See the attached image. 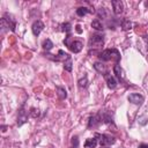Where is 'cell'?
Returning a JSON list of instances; mask_svg holds the SVG:
<instances>
[{
    "label": "cell",
    "mask_w": 148,
    "mask_h": 148,
    "mask_svg": "<svg viewBox=\"0 0 148 148\" xmlns=\"http://www.w3.org/2000/svg\"><path fill=\"white\" fill-rule=\"evenodd\" d=\"M91 27H92L94 29H96V30H99V31H102V30L104 29L102 22H101L98 18H96V20H94V21L91 22Z\"/></svg>",
    "instance_id": "ac0fdd59"
},
{
    "label": "cell",
    "mask_w": 148,
    "mask_h": 148,
    "mask_svg": "<svg viewBox=\"0 0 148 148\" xmlns=\"http://www.w3.org/2000/svg\"><path fill=\"white\" fill-rule=\"evenodd\" d=\"M43 29H44V23L42 21H39V20L35 21L32 23V25H31V30H32V34L35 36H38L43 31Z\"/></svg>",
    "instance_id": "52a82bcc"
},
{
    "label": "cell",
    "mask_w": 148,
    "mask_h": 148,
    "mask_svg": "<svg viewBox=\"0 0 148 148\" xmlns=\"http://www.w3.org/2000/svg\"><path fill=\"white\" fill-rule=\"evenodd\" d=\"M97 139V141L99 142V145L102 147H106V146H110V145H113L116 142V138L110 135V134H96L95 135Z\"/></svg>",
    "instance_id": "7a4b0ae2"
},
{
    "label": "cell",
    "mask_w": 148,
    "mask_h": 148,
    "mask_svg": "<svg viewBox=\"0 0 148 148\" xmlns=\"http://www.w3.org/2000/svg\"><path fill=\"white\" fill-rule=\"evenodd\" d=\"M1 28H2V30L7 28V29H10L12 31H15V21L12 17L7 18V16L5 15L1 18Z\"/></svg>",
    "instance_id": "5b68a950"
},
{
    "label": "cell",
    "mask_w": 148,
    "mask_h": 148,
    "mask_svg": "<svg viewBox=\"0 0 148 148\" xmlns=\"http://www.w3.org/2000/svg\"><path fill=\"white\" fill-rule=\"evenodd\" d=\"M94 67H95V69H96L97 72H99V73H105V71H106L105 65H103V64H101V62H95V64H94Z\"/></svg>",
    "instance_id": "44dd1931"
},
{
    "label": "cell",
    "mask_w": 148,
    "mask_h": 148,
    "mask_svg": "<svg viewBox=\"0 0 148 148\" xmlns=\"http://www.w3.org/2000/svg\"><path fill=\"white\" fill-rule=\"evenodd\" d=\"M76 32H77V34H81V32H82V30H81V27H80V25H76Z\"/></svg>",
    "instance_id": "484cf974"
},
{
    "label": "cell",
    "mask_w": 148,
    "mask_h": 148,
    "mask_svg": "<svg viewBox=\"0 0 148 148\" xmlns=\"http://www.w3.org/2000/svg\"><path fill=\"white\" fill-rule=\"evenodd\" d=\"M101 148H108V147H101Z\"/></svg>",
    "instance_id": "83f0119b"
},
{
    "label": "cell",
    "mask_w": 148,
    "mask_h": 148,
    "mask_svg": "<svg viewBox=\"0 0 148 148\" xmlns=\"http://www.w3.org/2000/svg\"><path fill=\"white\" fill-rule=\"evenodd\" d=\"M113 73H114L116 77H117L119 81H123V80H124V71H123V68H121L118 64H116V65L113 66Z\"/></svg>",
    "instance_id": "8fae6325"
},
{
    "label": "cell",
    "mask_w": 148,
    "mask_h": 148,
    "mask_svg": "<svg viewBox=\"0 0 148 148\" xmlns=\"http://www.w3.org/2000/svg\"><path fill=\"white\" fill-rule=\"evenodd\" d=\"M99 113H101V117H102L103 123H105V124H113L112 116H111V113H110V112L104 111V112H99Z\"/></svg>",
    "instance_id": "4fadbf2b"
},
{
    "label": "cell",
    "mask_w": 148,
    "mask_h": 148,
    "mask_svg": "<svg viewBox=\"0 0 148 148\" xmlns=\"http://www.w3.org/2000/svg\"><path fill=\"white\" fill-rule=\"evenodd\" d=\"M98 16L101 17H106V10H105V8H101L99 10H98Z\"/></svg>",
    "instance_id": "d4e9b609"
},
{
    "label": "cell",
    "mask_w": 148,
    "mask_h": 148,
    "mask_svg": "<svg viewBox=\"0 0 148 148\" xmlns=\"http://www.w3.org/2000/svg\"><path fill=\"white\" fill-rule=\"evenodd\" d=\"M30 113L28 111L24 110V108H21L20 111H18V114H17V125L18 126H22L24 123L28 121V116Z\"/></svg>",
    "instance_id": "8992f818"
},
{
    "label": "cell",
    "mask_w": 148,
    "mask_h": 148,
    "mask_svg": "<svg viewBox=\"0 0 148 148\" xmlns=\"http://www.w3.org/2000/svg\"><path fill=\"white\" fill-rule=\"evenodd\" d=\"M128 101H130L131 103L135 104V105H141V104L143 103L145 98H143V96L140 95V94H131V95L128 96Z\"/></svg>",
    "instance_id": "ba28073f"
},
{
    "label": "cell",
    "mask_w": 148,
    "mask_h": 148,
    "mask_svg": "<svg viewBox=\"0 0 148 148\" xmlns=\"http://www.w3.org/2000/svg\"><path fill=\"white\" fill-rule=\"evenodd\" d=\"M111 3L113 7V13L116 15H120L123 13V9H124V3L120 0H113Z\"/></svg>",
    "instance_id": "30bf717a"
},
{
    "label": "cell",
    "mask_w": 148,
    "mask_h": 148,
    "mask_svg": "<svg viewBox=\"0 0 148 148\" xmlns=\"http://www.w3.org/2000/svg\"><path fill=\"white\" fill-rule=\"evenodd\" d=\"M105 80H106L108 87H109L110 89H114V88L117 87V81H116V79H114L112 75H110V74H105Z\"/></svg>",
    "instance_id": "7c38bea8"
},
{
    "label": "cell",
    "mask_w": 148,
    "mask_h": 148,
    "mask_svg": "<svg viewBox=\"0 0 148 148\" xmlns=\"http://www.w3.org/2000/svg\"><path fill=\"white\" fill-rule=\"evenodd\" d=\"M60 30L61 31H65V32H69L71 30H72V24L71 23H68V22H66V23H62L61 25H60Z\"/></svg>",
    "instance_id": "7402d4cb"
},
{
    "label": "cell",
    "mask_w": 148,
    "mask_h": 148,
    "mask_svg": "<svg viewBox=\"0 0 148 148\" xmlns=\"http://www.w3.org/2000/svg\"><path fill=\"white\" fill-rule=\"evenodd\" d=\"M62 64H64V68H65V71H67V72H72V65H73V62H72V58H71V56H69Z\"/></svg>",
    "instance_id": "e0dca14e"
},
{
    "label": "cell",
    "mask_w": 148,
    "mask_h": 148,
    "mask_svg": "<svg viewBox=\"0 0 148 148\" xmlns=\"http://www.w3.org/2000/svg\"><path fill=\"white\" fill-rule=\"evenodd\" d=\"M57 95H58V97L60 99H65L67 97V91L62 87H57Z\"/></svg>",
    "instance_id": "2e32d148"
},
{
    "label": "cell",
    "mask_w": 148,
    "mask_h": 148,
    "mask_svg": "<svg viewBox=\"0 0 148 148\" xmlns=\"http://www.w3.org/2000/svg\"><path fill=\"white\" fill-rule=\"evenodd\" d=\"M102 123H103V120H102L101 113L90 116V117H89V120H88V128H95V127H98Z\"/></svg>",
    "instance_id": "277c9868"
},
{
    "label": "cell",
    "mask_w": 148,
    "mask_h": 148,
    "mask_svg": "<svg viewBox=\"0 0 148 148\" xmlns=\"http://www.w3.org/2000/svg\"><path fill=\"white\" fill-rule=\"evenodd\" d=\"M90 12H91V10H90L89 8H87V7H80V8L76 9V14H77L79 16H84V15L89 14Z\"/></svg>",
    "instance_id": "d6986e66"
},
{
    "label": "cell",
    "mask_w": 148,
    "mask_h": 148,
    "mask_svg": "<svg viewBox=\"0 0 148 148\" xmlns=\"http://www.w3.org/2000/svg\"><path fill=\"white\" fill-rule=\"evenodd\" d=\"M98 58L102 61H109V60H114L116 62H118L120 60V53L117 49H106L104 51H102L98 56Z\"/></svg>",
    "instance_id": "6da1fadb"
},
{
    "label": "cell",
    "mask_w": 148,
    "mask_h": 148,
    "mask_svg": "<svg viewBox=\"0 0 148 148\" xmlns=\"http://www.w3.org/2000/svg\"><path fill=\"white\" fill-rule=\"evenodd\" d=\"M67 47H68L72 52H74V53H79V52L82 50L83 44H82L80 40H74V42L69 43V44L67 45Z\"/></svg>",
    "instance_id": "9c48e42d"
},
{
    "label": "cell",
    "mask_w": 148,
    "mask_h": 148,
    "mask_svg": "<svg viewBox=\"0 0 148 148\" xmlns=\"http://www.w3.org/2000/svg\"><path fill=\"white\" fill-rule=\"evenodd\" d=\"M139 148H148V145H145V143H141L139 146Z\"/></svg>",
    "instance_id": "4316f807"
},
{
    "label": "cell",
    "mask_w": 148,
    "mask_h": 148,
    "mask_svg": "<svg viewBox=\"0 0 148 148\" xmlns=\"http://www.w3.org/2000/svg\"><path fill=\"white\" fill-rule=\"evenodd\" d=\"M97 143H98V141H97L96 136L95 138H89L84 142V148H95L97 146Z\"/></svg>",
    "instance_id": "5bb4252c"
},
{
    "label": "cell",
    "mask_w": 148,
    "mask_h": 148,
    "mask_svg": "<svg viewBox=\"0 0 148 148\" xmlns=\"http://www.w3.org/2000/svg\"><path fill=\"white\" fill-rule=\"evenodd\" d=\"M29 113H30V116L32 118H37L39 116V110L38 109H35V108H31V110L29 111Z\"/></svg>",
    "instance_id": "cb8c5ba5"
},
{
    "label": "cell",
    "mask_w": 148,
    "mask_h": 148,
    "mask_svg": "<svg viewBox=\"0 0 148 148\" xmlns=\"http://www.w3.org/2000/svg\"><path fill=\"white\" fill-rule=\"evenodd\" d=\"M52 46H53V43H52V40H51V39L46 38V39L43 42V49H44V50L50 51V50L52 49Z\"/></svg>",
    "instance_id": "ffe728a7"
},
{
    "label": "cell",
    "mask_w": 148,
    "mask_h": 148,
    "mask_svg": "<svg viewBox=\"0 0 148 148\" xmlns=\"http://www.w3.org/2000/svg\"><path fill=\"white\" fill-rule=\"evenodd\" d=\"M120 25H121V29L123 30H130V29H132V22L128 20V18H121V21H120Z\"/></svg>",
    "instance_id": "9a60e30c"
},
{
    "label": "cell",
    "mask_w": 148,
    "mask_h": 148,
    "mask_svg": "<svg viewBox=\"0 0 148 148\" xmlns=\"http://www.w3.org/2000/svg\"><path fill=\"white\" fill-rule=\"evenodd\" d=\"M77 83H79V87H80V88H86V87L88 86V79H87V76L84 75L83 79H80Z\"/></svg>",
    "instance_id": "603a6c76"
},
{
    "label": "cell",
    "mask_w": 148,
    "mask_h": 148,
    "mask_svg": "<svg viewBox=\"0 0 148 148\" xmlns=\"http://www.w3.org/2000/svg\"><path fill=\"white\" fill-rule=\"evenodd\" d=\"M104 44V37L102 35H92L89 39V47H95V49H98L101 46H103Z\"/></svg>",
    "instance_id": "3957f363"
}]
</instances>
